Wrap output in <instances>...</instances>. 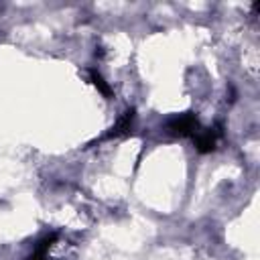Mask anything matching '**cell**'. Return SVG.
I'll return each mask as SVG.
<instances>
[{
	"mask_svg": "<svg viewBox=\"0 0 260 260\" xmlns=\"http://www.w3.org/2000/svg\"><path fill=\"white\" fill-rule=\"evenodd\" d=\"M169 132L171 134H177V136H187V134H193L197 132V118L195 114H183V116H177L169 122Z\"/></svg>",
	"mask_w": 260,
	"mask_h": 260,
	"instance_id": "6da1fadb",
	"label": "cell"
},
{
	"mask_svg": "<svg viewBox=\"0 0 260 260\" xmlns=\"http://www.w3.org/2000/svg\"><path fill=\"white\" fill-rule=\"evenodd\" d=\"M217 134H219L217 130H203V132H199L197 138H195L197 148H199L201 152L211 150V148L215 146V142H217Z\"/></svg>",
	"mask_w": 260,
	"mask_h": 260,
	"instance_id": "7a4b0ae2",
	"label": "cell"
},
{
	"mask_svg": "<svg viewBox=\"0 0 260 260\" xmlns=\"http://www.w3.org/2000/svg\"><path fill=\"white\" fill-rule=\"evenodd\" d=\"M91 79H93V83H95V85H98V87H100V89H102V91H104L106 95L110 93V87L106 85V81L102 79V75H98L95 71H91Z\"/></svg>",
	"mask_w": 260,
	"mask_h": 260,
	"instance_id": "3957f363",
	"label": "cell"
}]
</instances>
